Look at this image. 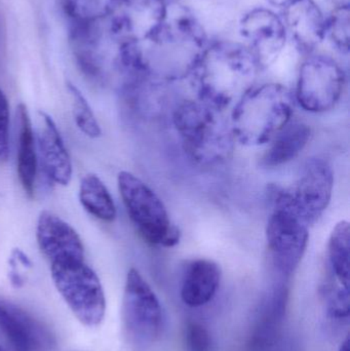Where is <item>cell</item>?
<instances>
[{"mask_svg":"<svg viewBox=\"0 0 350 351\" xmlns=\"http://www.w3.org/2000/svg\"><path fill=\"white\" fill-rule=\"evenodd\" d=\"M328 258L331 272L337 284L349 289L350 226L349 221L337 223L328 243Z\"/></svg>","mask_w":350,"mask_h":351,"instance_id":"7402d4cb","label":"cell"},{"mask_svg":"<svg viewBox=\"0 0 350 351\" xmlns=\"http://www.w3.org/2000/svg\"><path fill=\"white\" fill-rule=\"evenodd\" d=\"M18 127V154L16 170L23 189L29 197L34 195L35 180L37 174V154L32 123L26 105L16 107Z\"/></svg>","mask_w":350,"mask_h":351,"instance_id":"d6986e66","label":"cell"},{"mask_svg":"<svg viewBox=\"0 0 350 351\" xmlns=\"http://www.w3.org/2000/svg\"><path fill=\"white\" fill-rule=\"evenodd\" d=\"M209 43L195 14L185 6L168 2L164 23L150 38L118 47V67L127 80L177 82L190 76Z\"/></svg>","mask_w":350,"mask_h":351,"instance_id":"6da1fadb","label":"cell"},{"mask_svg":"<svg viewBox=\"0 0 350 351\" xmlns=\"http://www.w3.org/2000/svg\"><path fill=\"white\" fill-rule=\"evenodd\" d=\"M123 319L127 337L137 346L154 343L164 327L160 300L135 268L129 269L125 280Z\"/></svg>","mask_w":350,"mask_h":351,"instance_id":"9c48e42d","label":"cell"},{"mask_svg":"<svg viewBox=\"0 0 350 351\" xmlns=\"http://www.w3.org/2000/svg\"><path fill=\"white\" fill-rule=\"evenodd\" d=\"M287 35L302 55H314L326 39L327 18L314 0H298L284 8Z\"/></svg>","mask_w":350,"mask_h":351,"instance_id":"2e32d148","label":"cell"},{"mask_svg":"<svg viewBox=\"0 0 350 351\" xmlns=\"http://www.w3.org/2000/svg\"><path fill=\"white\" fill-rule=\"evenodd\" d=\"M117 183L125 210L143 241L164 247L178 245L180 229L173 224L158 194L140 178L127 171L119 173Z\"/></svg>","mask_w":350,"mask_h":351,"instance_id":"5b68a950","label":"cell"},{"mask_svg":"<svg viewBox=\"0 0 350 351\" xmlns=\"http://www.w3.org/2000/svg\"><path fill=\"white\" fill-rule=\"evenodd\" d=\"M12 257L16 260V263L22 264L25 267H31V266H32L30 259H29V258L27 257L26 254H25L24 252L21 251L20 249L14 250Z\"/></svg>","mask_w":350,"mask_h":351,"instance_id":"f1b7e54d","label":"cell"},{"mask_svg":"<svg viewBox=\"0 0 350 351\" xmlns=\"http://www.w3.org/2000/svg\"><path fill=\"white\" fill-rule=\"evenodd\" d=\"M259 67L244 43H209L189 78L199 100L225 110L254 86Z\"/></svg>","mask_w":350,"mask_h":351,"instance_id":"7a4b0ae2","label":"cell"},{"mask_svg":"<svg viewBox=\"0 0 350 351\" xmlns=\"http://www.w3.org/2000/svg\"><path fill=\"white\" fill-rule=\"evenodd\" d=\"M79 202L84 210L98 220L113 222L116 218V206L112 196L97 175L88 174L82 178Z\"/></svg>","mask_w":350,"mask_h":351,"instance_id":"44dd1931","label":"cell"},{"mask_svg":"<svg viewBox=\"0 0 350 351\" xmlns=\"http://www.w3.org/2000/svg\"><path fill=\"white\" fill-rule=\"evenodd\" d=\"M55 288L72 313L88 327L102 323L106 311L104 290L86 260L51 264Z\"/></svg>","mask_w":350,"mask_h":351,"instance_id":"52a82bcc","label":"cell"},{"mask_svg":"<svg viewBox=\"0 0 350 351\" xmlns=\"http://www.w3.org/2000/svg\"><path fill=\"white\" fill-rule=\"evenodd\" d=\"M329 315L334 319H345L349 315V289L337 286L331 291L329 300Z\"/></svg>","mask_w":350,"mask_h":351,"instance_id":"83f0119b","label":"cell"},{"mask_svg":"<svg viewBox=\"0 0 350 351\" xmlns=\"http://www.w3.org/2000/svg\"><path fill=\"white\" fill-rule=\"evenodd\" d=\"M0 351H4V350H2V348H0Z\"/></svg>","mask_w":350,"mask_h":351,"instance_id":"d6a6232c","label":"cell"},{"mask_svg":"<svg viewBox=\"0 0 350 351\" xmlns=\"http://www.w3.org/2000/svg\"><path fill=\"white\" fill-rule=\"evenodd\" d=\"M293 94L281 84L253 86L234 104L230 119L234 139L245 146L269 143L291 121Z\"/></svg>","mask_w":350,"mask_h":351,"instance_id":"277c9868","label":"cell"},{"mask_svg":"<svg viewBox=\"0 0 350 351\" xmlns=\"http://www.w3.org/2000/svg\"><path fill=\"white\" fill-rule=\"evenodd\" d=\"M310 227L285 208L273 206L266 226L271 262L279 274L290 276L299 266L310 241Z\"/></svg>","mask_w":350,"mask_h":351,"instance_id":"8fae6325","label":"cell"},{"mask_svg":"<svg viewBox=\"0 0 350 351\" xmlns=\"http://www.w3.org/2000/svg\"><path fill=\"white\" fill-rule=\"evenodd\" d=\"M347 82L341 66L329 56L310 55L300 67L296 100L304 110L322 113L334 108Z\"/></svg>","mask_w":350,"mask_h":351,"instance_id":"30bf717a","label":"cell"},{"mask_svg":"<svg viewBox=\"0 0 350 351\" xmlns=\"http://www.w3.org/2000/svg\"><path fill=\"white\" fill-rule=\"evenodd\" d=\"M332 1L333 3L335 4V6L345 5V4H349V0H332Z\"/></svg>","mask_w":350,"mask_h":351,"instance_id":"1f68e13d","label":"cell"},{"mask_svg":"<svg viewBox=\"0 0 350 351\" xmlns=\"http://www.w3.org/2000/svg\"><path fill=\"white\" fill-rule=\"evenodd\" d=\"M67 88L71 97L72 112L78 129L92 139L100 137L102 134L100 125L86 97L71 82H67Z\"/></svg>","mask_w":350,"mask_h":351,"instance_id":"cb8c5ba5","label":"cell"},{"mask_svg":"<svg viewBox=\"0 0 350 351\" xmlns=\"http://www.w3.org/2000/svg\"><path fill=\"white\" fill-rule=\"evenodd\" d=\"M173 121L185 152L197 165L222 164L234 152L236 139L224 110L201 100H188L179 105Z\"/></svg>","mask_w":350,"mask_h":351,"instance_id":"3957f363","label":"cell"},{"mask_svg":"<svg viewBox=\"0 0 350 351\" xmlns=\"http://www.w3.org/2000/svg\"><path fill=\"white\" fill-rule=\"evenodd\" d=\"M0 332L14 351H49L55 346V336L47 326L4 300H0Z\"/></svg>","mask_w":350,"mask_h":351,"instance_id":"5bb4252c","label":"cell"},{"mask_svg":"<svg viewBox=\"0 0 350 351\" xmlns=\"http://www.w3.org/2000/svg\"><path fill=\"white\" fill-rule=\"evenodd\" d=\"M186 351H212V338L207 328L197 322H190L185 331Z\"/></svg>","mask_w":350,"mask_h":351,"instance_id":"484cf974","label":"cell"},{"mask_svg":"<svg viewBox=\"0 0 350 351\" xmlns=\"http://www.w3.org/2000/svg\"><path fill=\"white\" fill-rule=\"evenodd\" d=\"M37 145L47 178L58 185L71 181L72 162L53 119L45 111L37 113Z\"/></svg>","mask_w":350,"mask_h":351,"instance_id":"e0dca14e","label":"cell"},{"mask_svg":"<svg viewBox=\"0 0 350 351\" xmlns=\"http://www.w3.org/2000/svg\"><path fill=\"white\" fill-rule=\"evenodd\" d=\"M338 351H350L349 336H347V337L345 338V341L341 344L340 348H339Z\"/></svg>","mask_w":350,"mask_h":351,"instance_id":"4dcf8cb0","label":"cell"},{"mask_svg":"<svg viewBox=\"0 0 350 351\" xmlns=\"http://www.w3.org/2000/svg\"><path fill=\"white\" fill-rule=\"evenodd\" d=\"M106 2L107 0H63V8L74 24H79L104 16Z\"/></svg>","mask_w":350,"mask_h":351,"instance_id":"d4e9b609","label":"cell"},{"mask_svg":"<svg viewBox=\"0 0 350 351\" xmlns=\"http://www.w3.org/2000/svg\"><path fill=\"white\" fill-rule=\"evenodd\" d=\"M240 33L260 69L273 65L287 43L283 19L268 8H257L247 12L240 21Z\"/></svg>","mask_w":350,"mask_h":351,"instance_id":"4fadbf2b","label":"cell"},{"mask_svg":"<svg viewBox=\"0 0 350 351\" xmlns=\"http://www.w3.org/2000/svg\"><path fill=\"white\" fill-rule=\"evenodd\" d=\"M296 1L298 0H267L271 5L275 6V8H281L283 10Z\"/></svg>","mask_w":350,"mask_h":351,"instance_id":"f546056e","label":"cell"},{"mask_svg":"<svg viewBox=\"0 0 350 351\" xmlns=\"http://www.w3.org/2000/svg\"><path fill=\"white\" fill-rule=\"evenodd\" d=\"M70 43L78 67L95 82L104 80L111 63L118 66V45L111 37L104 16L74 24Z\"/></svg>","mask_w":350,"mask_h":351,"instance_id":"7c38bea8","label":"cell"},{"mask_svg":"<svg viewBox=\"0 0 350 351\" xmlns=\"http://www.w3.org/2000/svg\"><path fill=\"white\" fill-rule=\"evenodd\" d=\"M326 38L340 53H349L350 4L335 6L326 22Z\"/></svg>","mask_w":350,"mask_h":351,"instance_id":"603a6c76","label":"cell"},{"mask_svg":"<svg viewBox=\"0 0 350 351\" xmlns=\"http://www.w3.org/2000/svg\"><path fill=\"white\" fill-rule=\"evenodd\" d=\"M221 268L213 260L197 259L185 269L181 298L189 307L205 306L213 300L221 282Z\"/></svg>","mask_w":350,"mask_h":351,"instance_id":"ac0fdd59","label":"cell"},{"mask_svg":"<svg viewBox=\"0 0 350 351\" xmlns=\"http://www.w3.org/2000/svg\"><path fill=\"white\" fill-rule=\"evenodd\" d=\"M334 187L332 167L323 158L306 160L296 181L287 187H273V206L285 208L304 224H314L328 208Z\"/></svg>","mask_w":350,"mask_h":351,"instance_id":"8992f818","label":"cell"},{"mask_svg":"<svg viewBox=\"0 0 350 351\" xmlns=\"http://www.w3.org/2000/svg\"><path fill=\"white\" fill-rule=\"evenodd\" d=\"M168 6V0H107L104 20L118 47L138 45L162 26Z\"/></svg>","mask_w":350,"mask_h":351,"instance_id":"ba28073f","label":"cell"},{"mask_svg":"<svg viewBox=\"0 0 350 351\" xmlns=\"http://www.w3.org/2000/svg\"><path fill=\"white\" fill-rule=\"evenodd\" d=\"M39 249L49 263L84 259V247L75 229L53 213L43 210L37 221Z\"/></svg>","mask_w":350,"mask_h":351,"instance_id":"9a60e30c","label":"cell"},{"mask_svg":"<svg viewBox=\"0 0 350 351\" xmlns=\"http://www.w3.org/2000/svg\"><path fill=\"white\" fill-rule=\"evenodd\" d=\"M312 138V129L304 123H289L271 139V145L261 158V165L273 169L295 160Z\"/></svg>","mask_w":350,"mask_h":351,"instance_id":"ffe728a7","label":"cell"},{"mask_svg":"<svg viewBox=\"0 0 350 351\" xmlns=\"http://www.w3.org/2000/svg\"><path fill=\"white\" fill-rule=\"evenodd\" d=\"M10 156V105L0 90V165L5 164Z\"/></svg>","mask_w":350,"mask_h":351,"instance_id":"4316f807","label":"cell"}]
</instances>
